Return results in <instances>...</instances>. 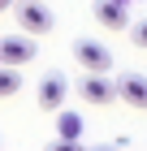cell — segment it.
<instances>
[{"label": "cell", "instance_id": "30bf717a", "mask_svg": "<svg viewBox=\"0 0 147 151\" xmlns=\"http://www.w3.org/2000/svg\"><path fill=\"white\" fill-rule=\"evenodd\" d=\"M130 39H134L138 47H147V17H138V22L130 26Z\"/></svg>", "mask_w": 147, "mask_h": 151}, {"label": "cell", "instance_id": "277c9868", "mask_svg": "<svg viewBox=\"0 0 147 151\" xmlns=\"http://www.w3.org/2000/svg\"><path fill=\"white\" fill-rule=\"evenodd\" d=\"M65 95H69V82H65V73H48L43 82H39V108L43 112H56L61 104H65Z\"/></svg>", "mask_w": 147, "mask_h": 151}, {"label": "cell", "instance_id": "9c48e42d", "mask_svg": "<svg viewBox=\"0 0 147 151\" xmlns=\"http://www.w3.org/2000/svg\"><path fill=\"white\" fill-rule=\"evenodd\" d=\"M17 86H22V73H17V69H9V65H0V99L17 95Z\"/></svg>", "mask_w": 147, "mask_h": 151}, {"label": "cell", "instance_id": "7a4b0ae2", "mask_svg": "<svg viewBox=\"0 0 147 151\" xmlns=\"http://www.w3.org/2000/svg\"><path fill=\"white\" fill-rule=\"evenodd\" d=\"M74 60H78L87 73H108L113 69V52L104 43H95V39H78V43H74Z\"/></svg>", "mask_w": 147, "mask_h": 151}, {"label": "cell", "instance_id": "6da1fadb", "mask_svg": "<svg viewBox=\"0 0 147 151\" xmlns=\"http://www.w3.org/2000/svg\"><path fill=\"white\" fill-rule=\"evenodd\" d=\"M39 56V47H35V35H4L0 39V65H9V69H22L30 60Z\"/></svg>", "mask_w": 147, "mask_h": 151}, {"label": "cell", "instance_id": "7c38bea8", "mask_svg": "<svg viewBox=\"0 0 147 151\" xmlns=\"http://www.w3.org/2000/svg\"><path fill=\"white\" fill-rule=\"evenodd\" d=\"M9 4H13V0H0V13H4V9H9Z\"/></svg>", "mask_w": 147, "mask_h": 151}, {"label": "cell", "instance_id": "ba28073f", "mask_svg": "<svg viewBox=\"0 0 147 151\" xmlns=\"http://www.w3.org/2000/svg\"><path fill=\"white\" fill-rule=\"evenodd\" d=\"M78 134H82V116L56 108V138H74V142H78Z\"/></svg>", "mask_w": 147, "mask_h": 151}, {"label": "cell", "instance_id": "4fadbf2b", "mask_svg": "<svg viewBox=\"0 0 147 151\" xmlns=\"http://www.w3.org/2000/svg\"><path fill=\"white\" fill-rule=\"evenodd\" d=\"M95 151H121V147H95Z\"/></svg>", "mask_w": 147, "mask_h": 151}, {"label": "cell", "instance_id": "3957f363", "mask_svg": "<svg viewBox=\"0 0 147 151\" xmlns=\"http://www.w3.org/2000/svg\"><path fill=\"white\" fill-rule=\"evenodd\" d=\"M17 26H22V35H48V30H52V13H48L39 0H22Z\"/></svg>", "mask_w": 147, "mask_h": 151}, {"label": "cell", "instance_id": "5b68a950", "mask_svg": "<svg viewBox=\"0 0 147 151\" xmlns=\"http://www.w3.org/2000/svg\"><path fill=\"white\" fill-rule=\"evenodd\" d=\"M78 95L87 99V104H95V108H104V104H113V99H117L113 82L104 78V73H87V78L78 82Z\"/></svg>", "mask_w": 147, "mask_h": 151}, {"label": "cell", "instance_id": "8992f818", "mask_svg": "<svg viewBox=\"0 0 147 151\" xmlns=\"http://www.w3.org/2000/svg\"><path fill=\"white\" fill-rule=\"evenodd\" d=\"M117 99H125L130 108H147V78L143 73H125L121 82H113Z\"/></svg>", "mask_w": 147, "mask_h": 151}, {"label": "cell", "instance_id": "8fae6325", "mask_svg": "<svg viewBox=\"0 0 147 151\" xmlns=\"http://www.w3.org/2000/svg\"><path fill=\"white\" fill-rule=\"evenodd\" d=\"M48 151H82L74 138H56V142H48Z\"/></svg>", "mask_w": 147, "mask_h": 151}, {"label": "cell", "instance_id": "52a82bcc", "mask_svg": "<svg viewBox=\"0 0 147 151\" xmlns=\"http://www.w3.org/2000/svg\"><path fill=\"white\" fill-rule=\"evenodd\" d=\"M95 17H100L104 30H121L130 9H125V0H95Z\"/></svg>", "mask_w": 147, "mask_h": 151}]
</instances>
